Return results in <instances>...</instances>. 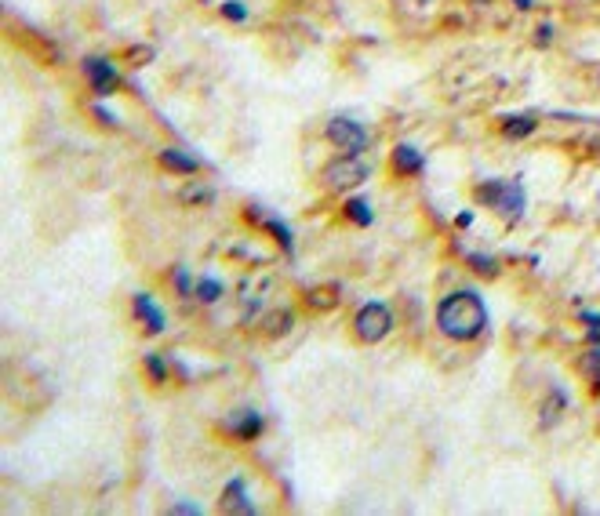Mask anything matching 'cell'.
<instances>
[{
	"label": "cell",
	"instance_id": "6da1fadb",
	"mask_svg": "<svg viewBox=\"0 0 600 516\" xmlns=\"http://www.w3.org/2000/svg\"><path fill=\"white\" fill-rule=\"evenodd\" d=\"M491 313L488 302L470 288L448 291V295L437 302V331L448 342H459V346H470L477 338L488 335Z\"/></svg>",
	"mask_w": 600,
	"mask_h": 516
},
{
	"label": "cell",
	"instance_id": "7a4b0ae2",
	"mask_svg": "<svg viewBox=\"0 0 600 516\" xmlns=\"http://www.w3.org/2000/svg\"><path fill=\"white\" fill-rule=\"evenodd\" d=\"M473 200H477L480 208L495 211V215H506V219H517V215H524V189H520V182L513 179H488L480 182V186H473Z\"/></svg>",
	"mask_w": 600,
	"mask_h": 516
},
{
	"label": "cell",
	"instance_id": "3957f363",
	"mask_svg": "<svg viewBox=\"0 0 600 516\" xmlns=\"http://www.w3.org/2000/svg\"><path fill=\"white\" fill-rule=\"evenodd\" d=\"M393 309L386 302H364L350 320V335L357 346H379L393 331Z\"/></svg>",
	"mask_w": 600,
	"mask_h": 516
},
{
	"label": "cell",
	"instance_id": "277c9868",
	"mask_svg": "<svg viewBox=\"0 0 600 516\" xmlns=\"http://www.w3.org/2000/svg\"><path fill=\"white\" fill-rule=\"evenodd\" d=\"M368 179H371V164L360 153H339L328 168L320 171L324 189H335V193H350V189L364 186Z\"/></svg>",
	"mask_w": 600,
	"mask_h": 516
},
{
	"label": "cell",
	"instance_id": "5b68a950",
	"mask_svg": "<svg viewBox=\"0 0 600 516\" xmlns=\"http://www.w3.org/2000/svg\"><path fill=\"white\" fill-rule=\"evenodd\" d=\"M324 142L335 146L339 153H364L371 146V128L353 117H331L324 124Z\"/></svg>",
	"mask_w": 600,
	"mask_h": 516
},
{
	"label": "cell",
	"instance_id": "8992f818",
	"mask_svg": "<svg viewBox=\"0 0 600 516\" xmlns=\"http://www.w3.org/2000/svg\"><path fill=\"white\" fill-rule=\"evenodd\" d=\"M131 324L146 338H157L168 331V313H164V306L157 302L153 291H135L131 295Z\"/></svg>",
	"mask_w": 600,
	"mask_h": 516
},
{
	"label": "cell",
	"instance_id": "52a82bcc",
	"mask_svg": "<svg viewBox=\"0 0 600 516\" xmlns=\"http://www.w3.org/2000/svg\"><path fill=\"white\" fill-rule=\"evenodd\" d=\"M84 80H88V88L95 91V95H102V99H110V95H117L120 91V70L117 62L102 59V55H91V59H84Z\"/></svg>",
	"mask_w": 600,
	"mask_h": 516
},
{
	"label": "cell",
	"instance_id": "ba28073f",
	"mask_svg": "<svg viewBox=\"0 0 600 516\" xmlns=\"http://www.w3.org/2000/svg\"><path fill=\"white\" fill-rule=\"evenodd\" d=\"M222 429H226L237 444H255V440L262 437V429H266V418H262V411H255V407H237V411H230V418H226Z\"/></svg>",
	"mask_w": 600,
	"mask_h": 516
},
{
	"label": "cell",
	"instance_id": "9c48e42d",
	"mask_svg": "<svg viewBox=\"0 0 600 516\" xmlns=\"http://www.w3.org/2000/svg\"><path fill=\"white\" fill-rule=\"evenodd\" d=\"M422 171H426V153L419 146H411V142H397L390 149V175L393 179H419Z\"/></svg>",
	"mask_w": 600,
	"mask_h": 516
},
{
	"label": "cell",
	"instance_id": "30bf717a",
	"mask_svg": "<svg viewBox=\"0 0 600 516\" xmlns=\"http://www.w3.org/2000/svg\"><path fill=\"white\" fill-rule=\"evenodd\" d=\"M219 509H226V513H259V506L251 502V491L244 480H230V484L222 487V502Z\"/></svg>",
	"mask_w": 600,
	"mask_h": 516
},
{
	"label": "cell",
	"instance_id": "8fae6325",
	"mask_svg": "<svg viewBox=\"0 0 600 516\" xmlns=\"http://www.w3.org/2000/svg\"><path fill=\"white\" fill-rule=\"evenodd\" d=\"M222 295H226V280L215 277V273H197L193 302H200V306H215V302H222Z\"/></svg>",
	"mask_w": 600,
	"mask_h": 516
},
{
	"label": "cell",
	"instance_id": "7c38bea8",
	"mask_svg": "<svg viewBox=\"0 0 600 516\" xmlns=\"http://www.w3.org/2000/svg\"><path fill=\"white\" fill-rule=\"evenodd\" d=\"M342 219L357 229H368L375 222V208H371L368 197H346L342 200Z\"/></svg>",
	"mask_w": 600,
	"mask_h": 516
},
{
	"label": "cell",
	"instance_id": "4fadbf2b",
	"mask_svg": "<svg viewBox=\"0 0 600 516\" xmlns=\"http://www.w3.org/2000/svg\"><path fill=\"white\" fill-rule=\"evenodd\" d=\"M142 375H146L150 386H164V382H171V360L164 353H146L142 357Z\"/></svg>",
	"mask_w": 600,
	"mask_h": 516
},
{
	"label": "cell",
	"instance_id": "5bb4252c",
	"mask_svg": "<svg viewBox=\"0 0 600 516\" xmlns=\"http://www.w3.org/2000/svg\"><path fill=\"white\" fill-rule=\"evenodd\" d=\"M160 164L168 171H175V175H197L200 171V160L190 157L186 149H164V153H160Z\"/></svg>",
	"mask_w": 600,
	"mask_h": 516
},
{
	"label": "cell",
	"instance_id": "9a60e30c",
	"mask_svg": "<svg viewBox=\"0 0 600 516\" xmlns=\"http://www.w3.org/2000/svg\"><path fill=\"white\" fill-rule=\"evenodd\" d=\"M193 288H197V273L190 266H175L171 269V291L179 298H193Z\"/></svg>",
	"mask_w": 600,
	"mask_h": 516
},
{
	"label": "cell",
	"instance_id": "2e32d148",
	"mask_svg": "<svg viewBox=\"0 0 600 516\" xmlns=\"http://www.w3.org/2000/svg\"><path fill=\"white\" fill-rule=\"evenodd\" d=\"M579 371H582L586 378H590V386H593V389H600V342H590V349L582 353Z\"/></svg>",
	"mask_w": 600,
	"mask_h": 516
},
{
	"label": "cell",
	"instance_id": "e0dca14e",
	"mask_svg": "<svg viewBox=\"0 0 600 516\" xmlns=\"http://www.w3.org/2000/svg\"><path fill=\"white\" fill-rule=\"evenodd\" d=\"M222 19L233 22V26H248L251 11H248V4H244V0H226V4H222Z\"/></svg>",
	"mask_w": 600,
	"mask_h": 516
},
{
	"label": "cell",
	"instance_id": "ac0fdd59",
	"mask_svg": "<svg viewBox=\"0 0 600 516\" xmlns=\"http://www.w3.org/2000/svg\"><path fill=\"white\" fill-rule=\"evenodd\" d=\"M171 513H204V506H190V502H175Z\"/></svg>",
	"mask_w": 600,
	"mask_h": 516
}]
</instances>
